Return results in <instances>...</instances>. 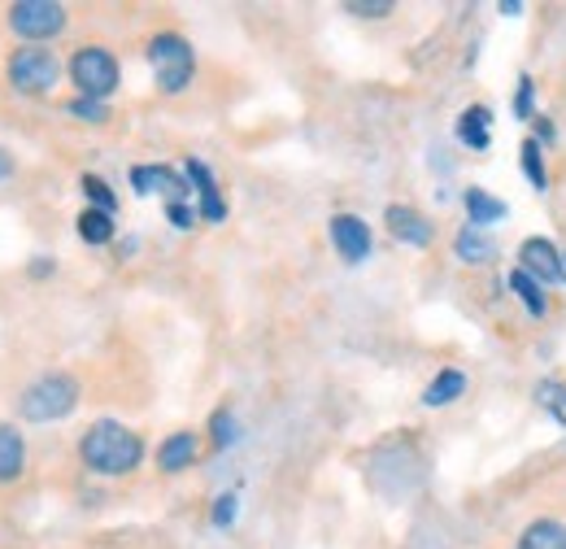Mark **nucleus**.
<instances>
[{
	"label": "nucleus",
	"instance_id": "1",
	"mask_svg": "<svg viewBox=\"0 0 566 549\" xmlns=\"http://www.w3.org/2000/svg\"><path fill=\"white\" fill-rule=\"evenodd\" d=\"M78 458L96 476H132L144 463V441L118 418H96L78 441Z\"/></svg>",
	"mask_w": 566,
	"mask_h": 549
},
{
	"label": "nucleus",
	"instance_id": "2",
	"mask_svg": "<svg viewBox=\"0 0 566 549\" xmlns=\"http://www.w3.org/2000/svg\"><path fill=\"white\" fill-rule=\"evenodd\" d=\"M78 406V380L66 371H49L40 375L22 397H18V414L27 423H57Z\"/></svg>",
	"mask_w": 566,
	"mask_h": 549
},
{
	"label": "nucleus",
	"instance_id": "3",
	"mask_svg": "<svg viewBox=\"0 0 566 549\" xmlns=\"http://www.w3.org/2000/svg\"><path fill=\"white\" fill-rule=\"evenodd\" d=\"M144 53H148V66H153L157 87H161L166 96H179V92L192 83V74H197V53H192V44H188L184 35L161 31V35L148 40Z\"/></svg>",
	"mask_w": 566,
	"mask_h": 549
},
{
	"label": "nucleus",
	"instance_id": "4",
	"mask_svg": "<svg viewBox=\"0 0 566 549\" xmlns=\"http://www.w3.org/2000/svg\"><path fill=\"white\" fill-rule=\"evenodd\" d=\"M71 79H74V87H78V96H87V101H109V96L118 92L123 70H118V58H114L105 44H83V49H74V58H71Z\"/></svg>",
	"mask_w": 566,
	"mask_h": 549
},
{
	"label": "nucleus",
	"instance_id": "5",
	"mask_svg": "<svg viewBox=\"0 0 566 549\" xmlns=\"http://www.w3.org/2000/svg\"><path fill=\"white\" fill-rule=\"evenodd\" d=\"M57 79H62V62L44 44H27V49H18L9 58V83L22 96H44V92L57 87Z\"/></svg>",
	"mask_w": 566,
	"mask_h": 549
},
{
	"label": "nucleus",
	"instance_id": "6",
	"mask_svg": "<svg viewBox=\"0 0 566 549\" xmlns=\"http://www.w3.org/2000/svg\"><path fill=\"white\" fill-rule=\"evenodd\" d=\"M9 31L40 44V40H53L66 31V4L57 0H18L9 4Z\"/></svg>",
	"mask_w": 566,
	"mask_h": 549
},
{
	"label": "nucleus",
	"instance_id": "7",
	"mask_svg": "<svg viewBox=\"0 0 566 549\" xmlns=\"http://www.w3.org/2000/svg\"><path fill=\"white\" fill-rule=\"evenodd\" d=\"M518 271L532 274L541 288L563 283V253H558V245L545 240V236H527V240L518 245Z\"/></svg>",
	"mask_w": 566,
	"mask_h": 549
},
{
	"label": "nucleus",
	"instance_id": "8",
	"mask_svg": "<svg viewBox=\"0 0 566 549\" xmlns=\"http://www.w3.org/2000/svg\"><path fill=\"white\" fill-rule=\"evenodd\" d=\"M327 236H332L336 253H340L349 267H361V262L370 258V227H366V218H357V214H336V218L327 222Z\"/></svg>",
	"mask_w": 566,
	"mask_h": 549
},
{
	"label": "nucleus",
	"instance_id": "9",
	"mask_svg": "<svg viewBox=\"0 0 566 549\" xmlns=\"http://www.w3.org/2000/svg\"><path fill=\"white\" fill-rule=\"evenodd\" d=\"M384 227L392 231V240H401V245H410V249H427V245L436 240L431 218L415 206H388L384 209Z\"/></svg>",
	"mask_w": 566,
	"mask_h": 549
},
{
	"label": "nucleus",
	"instance_id": "10",
	"mask_svg": "<svg viewBox=\"0 0 566 549\" xmlns=\"http://www.w3.org/2000/svg\"><path fill=\"white\" fill-rule=\"evenodd\" d=\"M132 188L140 197H166V206L170 201H188V184L170 166H136L132 170Z\"/></svg>",
	"mask_w": 566,
	"mask_h": 549
},
{
	"label": "nucleus",
	"instance_id": "11",
	"mask_svg": "<svg viewBox=\"0 0 566 549\" xmlns=\"http://www.w3.org/2000/svg\"><path fill=\"white\" fill-rule=\"evenodd\" d=\"M453 258L462 262V267H493L496 262V240L484 231V227H458V236H453Z\"/></svg>",
	"mask_w": 566,
	"mask_h": 549
},
{
	"label": "nucleus",
	"instance_id": "12",
	"mask_svg": "<svg viewBox=\"0 0 566 549\" xmlns=\"http://www.w3.org/2000/svg\"><path fill=\"white\" fill-rule=\"evenodd\" d=\"M197 454H201V436H197V432H175V436L161 441L157 467H161L166 476H179V472H188V467L197 463Z\"/></svg>",
	"mask_w": 566,
	"mask_h": 549
},
{
	"label": "nucleus",
	"instance_id": "13",
	"mask_svg": "<svg viewBox=\"0 0 566 549\" xmlns=\"http://www.w3.org/2000/svg\"><path fill=\"white\" fill-rule=\"evenodd\" d=\"M188 179L197 184V197H201L197 214H201L206 222H222V218H227V201H222V193H218V184H213L210 166H206L201 157H188Z\"/></svg>",
	"mask_w": 566,
	"mask_h": 549
},
{
	"label": "nucleus",
	"instance_id": "14",
	"mask_svg": "<svg viewBox=\"0 0 566 549\" xmlns=\"http://www.w3.org/2000/svg\"><path fill=\"white\" fill-rule=\"evenodd\" d=\"M458 139L471 153H489V144H493V110L489 105H467L458 114Z\"/></svg>",
	"mask_w": 566,
	"mask_h": 549
},
{
	"label": "nucleus",
	"instance_id": "15",
	"mask_svg": "<svg viewBox=\"0 0 566 549\" xmlns=\"http://www.w3.org/2000/svg\"><path fill=\"white\" fill-rule=\"evenodd\" d=\"M462 206H467V222H471V227H484V231L510 214V206L496 201L489 188H467V193H462Z\"/></svg>",
	"mask_w": 566,
	"mask_h": 549
},
{
	"label": "nucleus",
	"instance_id": "16",
	"mask_svg": "<svg viewBox=\"0 0 566 549\" xmlns=\"http://www.w3.org/2000/svg\"><path fill=\"white\" fill-rule=\"evenodd\" d=\"M27 467V441L18 427L0 423V484H13Z\"/></svg>",
	"mask_w": 566,
	"mask_h": 549
},
{
	"label": "nucleus",
	"instance_id": "17",
	"mask_svg": "<svg viewBox=\"0 0 566 549\" xmlns=\"http://www.w3.org/2000/svg\"><path fill=\"white\" fill-rule=\"evenodd\" d=\"M462 393H467V375H462L458 366H444V371H440V375H436V380H431V384L423 389V406H427V411L453 406Z\"/></svg>",
	"mask_w": 566,
	"mask_h": 549
},
{
	"label": "nucleus",
	"instance_id": "18",
	"mask_svg": "<svg viewBox=\"0 0 566 549\" xmlns=\"http://www.w3.org/2000/svg\"><path fill=\"white\" fill-rule=\"evenodd\" d=\"M514 549H566V528L558 519H532L518 532V546Z\"/></svg>",
	"mask_w": 566,
	"mask_h": 549
},
{
	"label": "nucleus",
	"instance_id": "19",
	"mask_svg": "<svg viewBox=\"0 0 566 549\" xmlns=\"http://www.w3.org/2000/svg\"><path fill=\"white\" fill-rule=\"evenodd\" d=\"M74 227H78V240H83V245H109V240H114V231H118V227H114V214L92 209V206L78 214V222H74Z\"/></svg>",
	"mask_w": 566,
	"mask_h": 549
},
{
	"label": "nucleus",
	"instance_id": "20",
	"mask_svg": "<svg viewBox=\"0 0 566 549\" xmlns=\"http://www.w3.org/2000/svg\"><path fill=\"white\" fill-rule=\"evenodd\" d=\"M510 288L518 292V301H523V310H527L532 319H545V314H549V297H545V288H541L532 274H523L514 267V271H510Z\"/></svg>",
	"mask_w": 566,
	"mask_h": 549
},
{
	"label": "nucleus",
	"instance_id": "21",
	"mask_svg": "<svg viewBox=\"0 0 566 549\" xmlns=\"http://www.w3.org/2000/svg\"><path fill=\"white\" fill-rule=\"evenodd\" d=\"M518 162H523V175H527V184L536 188V193H549V170H545V144L532 136L523 139V148H518Z\"/></svg>",
	"mask_w": 566,
	"mask_h": 549
},
{
	"label": "nucleus",
	"instance_id": "22",
	"mask_svg": "<svg viewBox=\"0 0 566 549\" xmlns=\"http://www.w3.org/2000/svg\"><path fill=\"white\" fill-rule=\"evenodd\" d=\"M536 406L549 411L566 427V384L563 380H541V384H536Z\"/></svg>",
	"mask_w": 566,
	"mask_h": 549
},
{
	"label": "nucleus",
	"instance_id": "23",
	"mask_svg": "<svg viewBox=\"0 0 566 549\" xmlns=\"http://www.w3.org/2000/svg\"><path fill=\"white\" fill-rule=\"evenodd\" d=\"M78 188H83V197L92 201V209H105V214H114V209H118L114 188H109L101 175H83V179H78Z\"/></svg>",
	"mask_w": 566,
	"mask_h": 549
},
{
	"label": "nucleus",
	"instance_id": "24",
	"mask_svg": "<svg viewBox=\"0 0 566 549\" xmlns=\"http://www.w3.org/2000/svg\"><path fill=\"white\" fill-rule=\"evenodd\" d=\"M210 436H213V449H231L240 441V423L231 411H213L210 418Z\"/></svg>",
	"mask_w": 566,
	"mask_h": 549
},
{
	"label": "nucleus",
	"instance_id": "25",
	"mask_svg": "<svg viewBox=\"0 0 566 549\" xmlns=\"http://www.w3.org/2000/svg\"><path fill=\"white\" fill-rule=\"evenodd\" d=\"M66 110H71L74 118H83V123H92V127H101V123H109V105H105V101H87V96H74L71 105H66Z\"/></svg>",
	"mask_w": 566,
	"mask_h": 549
},
{
	"label": "nucleus",
	"instance_id": "26",
	"mask_svg": "<svg viewBox=\"0 0 566 549\" xmlns=\"http://www.w3.org/2000/svg\"><path fill=\"white\" fill-rule=\"evenodd\" d=\"M235 506H240V497H235V493H222V497H218V501H213V528H231V524H235Z\"/></svg>",
	"mask_w": 566,
	"mask_h": 549
},
{
	"label": "nucleus",
	"instance_id": "27",
	"mask_svg": "<svg viewBox=\"0 0 566 549\" xmlns=\"http://www.w3.org/2000/svg\"><path fill=\"white\" fill-rule=\"evenodd\" d=\"M532 101H536V83H532V74H518V96H514V114H518V118H532Z\"/></svg>",
	"mask_w": 566,
	"mask_h": 549
},
{
	"label": "nucleus",
	"instance_id": "28",
	"mask_svg": "<svg viewBox=\"0 0 566 549\" xmlns=\"http://www.w3.org/2000/svg\"><path fill=\"white\" fill-rule=\"evenodd\" d=\"M354 18H388L392 13V0H349L345 4Z\"/></svg>",
	"mask_w": 566,
	"mask_h": 549
},
{
	"label": "nucleus",
	"instance_id": "29",
	"mask_svg": "<svg viewBox=\"0 0 566 549\" xmlns=\"http://www.w3.org/2000/svg\"><path fill=\"white\" fill-rule=\"evenodd\" d=\"M166 218H170V222H175L179 231H192L201 214H197V209L188 206V201H170V206H166Z\"/></svg>",
	"mask_w": 566,
	"mask_h": 549
},
{
	"label": "nucleus",
	"instance_id": "30",
	"mask_svg": "<svg viewBox=\"0 0 566 549\" xmlns=\"http://www.w3.org/2000/svg\"><path fill=\"white\" fill-rule=\"evenodd\" d=\"M53 271H57L53 258H35V262H31V274H35V279H44V274H53Z\"/></svg>",
	"mask_w": 566,
	"mask_h": 549
},
{
	"label": "nucleus",
	"instance_id": "31",
	"mask_svg": "<svg viewBox=\"0 0 566 549\" xmlns=\"http://www.w3.org/2000/svg\"><path fill=\"white\" fill-rule=\"evenodd\" d=\"M536 139H554V127H549V118H536Z\"/></svg>",
	"mask_w": 566,
	"mask_h": 549
},
{
	"label": "nucleus",
	"instance_id": "32",
	"mask_svg": "<svg viewBox=\"0 0 566 549\" xmlns=\"http://www.w3.org/2000/svg\"><path fill=\"white\" fill-rule=\"evenodd\" d=\"M9 175H13V157L0 148V179H9Z\"/></svg>",
	"mask_w": 566,
	"mask_h": 549
},
{
	"label": "nucleus",
	"instance_id": "33",
	"mask_svg": "<svg viewBox=\"0 0 566 549\" xmlns=\"http://www.w3.org/2000/svg\"><path fill=\"white\" fill-rule=\"evenodd\" d=\"M496 9H501V13H523V0H501Z\"/></svg>",
	"mask_w": 566,
	"mask_h": 549
},
{
	"label": "nucleus",
	"instance_id": "34",
	"mask_svg": "<svg viewBox=\"0 0 566 549\" xmlns=\"http://www.w3.org/2000/svg\"><path fill=\"white\" fill-rule=\"evenodd\" d=\"M563 279H566V253H563Z\"/></svg>",
	"mask_w": 566,
	"mask_h": 549
}]
</instances>
